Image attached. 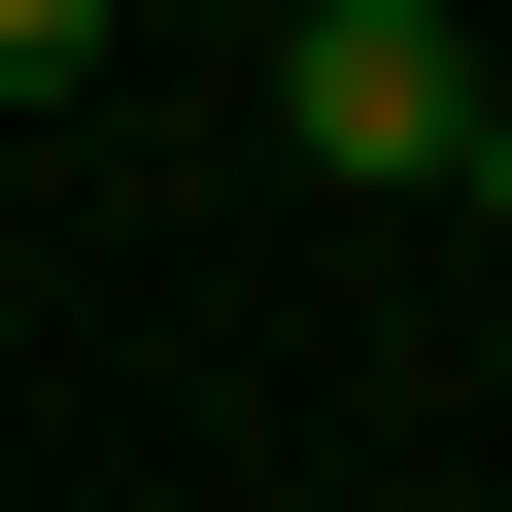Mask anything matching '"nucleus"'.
Returning a JSON list of instances; mask_svg holds the SVG:
<instances>
[{"mask_svg": "<svg viewBox=\"0 0 512 512\" xmlns=\"http://www.w3.org/2000/svg\"><path fill=\"white\" fill-rule=\"evenodd\" d=\"M308 171H478V35L444 0H342L308 35Z\"/></svg>", "mask_w": 512, "mask_h": 512, "instance_id": "obj_1", "label": "nucleus"}, {"mask_svg": "<svg viewBox=\"0 0 512 512\" xmlns=\"http://www.w3.org/2000/svg\"><path fill=\"white\" fill-rule=\"evenodd\" d=\"M103 35H137V0H0V137H35V103H69Z\"/></svg>", "mask_w": 512, "mask_h": 512, "instance_id": "obj_2", "label": "nucleus"}, {"mask_svg": "<svg viewBox=\"0 0 512 512\" xmlns=\"http://www.w3.org/2000/svg\"><path fill=\"white\" fill-rule=\"evenodd\" d=\"M478 205H512V69H478Z\"/></svg>", "mask_w": 512, "mask_h": 512, "instance_id": "obj_3", "label": "nucleus"}, {"mask_svg": "<svg viewBox=\"0 0 512 512\" xmlns=\"http://www.w3.org/2000/svg\"><path fill=\"white\" fill-rule=\"evenodd\" d=\"M274 35H342V0H274Z\"/></svg>", "mask_w": 512, "mask_h": 512, "instance_id": "obj_4", "label": "nucleus"}]
</instances>
